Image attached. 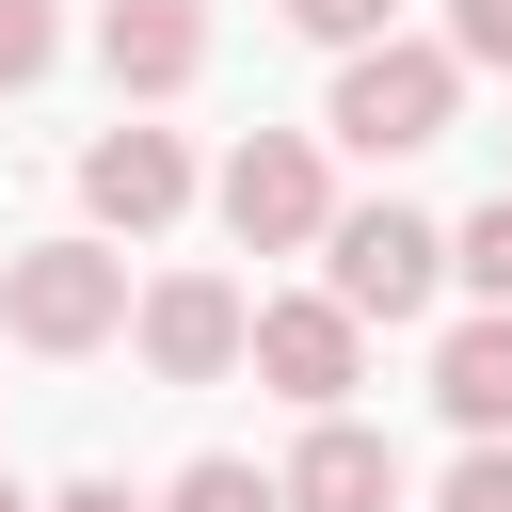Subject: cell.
I'll return each mask as SVG.
<instances>
[{
  "mask_svg": "<svg viewBox=\"0 0 512 512\" xmlns=\"http://www.w3.org/2000/svg\"><path fill=\"white\" fill-rule=\"evenodd\" d=\"M0 336L48 352V368H64V352H112V336H128V256H112L96 224H80V240H16V256H0Z\"/></svg>",
  "mask_w": 512,
  "mask_h": 512,
  "instance_id": "cell-1",
  "label": "cell"
},
{
  "mask_svg": "<svg viewBox=\"0 0 512 512\" xmlns=\"http://www.w3.org/2000/svg\"><path fill=\"white\" fill-rule=\"evenodd\" d=\"M448 112H464V64H448V32H384V48H352L336 64V144L352 160H416V144H448Z\"/></svg>",
  "mask_w": 512,
  "mask_h": 512,
  "instance_id": "cell-2",
  "label": "cell"
},
{
  "mask_svg": "<svg viewBox=\"0 0 512 512\" xmlns=\"http://www.w3.org/2000/svg\"><path fill=\"white\" fill-rule=\"evenodd\" d=\"M208 208H224V240H240V256H320V224H336L320 128H240V144H224V176H208Z\"/></svg>",
  "mask_w": 512,
  "mask_h": 512,
  "instance_id": "cell-3",
  "label": "cell"
},
{
  "mask_svg": "<svg viewBox=\"0 0 512 512\" xmlns=\"http://www.w3.org/2000/svg\"><path fill=\"white\" fill-rule=\"evenodd\" d=\"M320 288H336L352 320H416V304L448 288V224H416V208H336V224H320Z\"/></svg>",
  "mask_w": 512,
  "mask_h": 512,
  "instance_id": "cell-4",
  "label": "cell"
},
{
  "mask_svg": "<svg viewBox=\"0 0 512 512\" xmlns=\"http://www.w3.org/2000/svg\"><path fill=\"white\" fill-rule=\"evenodd\" d=\"M128 336H144L160 384H224V368H256V288H224V272H160V288L128 304Z\"/></svg>",
  "mask_w": 512,
  "mask_h": 512,
  "instance_id": "cell-5",
  "label": "cell"
},
{
  "mask_svg": "<svg viewBox=\"0 0 512 512\" xmlns=\"http://www.w3.org/2000/svg\"><path fill=\"white\" fill-rule=\"evenodd\" d=\"M256 384H272V400H304V416H336V400L368 384V320H352L336 288H288V304H256Z\"/></svg>",
  "mask_w": 512,
  "mask_h": 512,
  "instance_id": "cell-6",
  "label": "cell"
},
{
  "mask_svg": "<svg viewBox=\"0 0 512 512\" xmlns=\"http://www.w3.org/2000/svg\"><path fill=\"white\" fill-rule=\"evenodd\" d=\"M80 208H96V240H160L192 208V144L176 128H96L80 144Z\"/></svg>",
  "mask_w": 512,
  "mask_h": 512,
  "instance_id": "cell-7",
  "label": "cell"
},
{
  "mask_svg": "<svg viewBox=\"0 0 512 512\" xmlns=\"http://www.w3.org/2000/svg\"><path fill=\"white\" fill-rule=\"evenodd\" d=\"M272 496L288 512H400V448L368 416H304V448L272 464Z\"/></svg>",
  "mask_w": 512,
  "mask_h": 512,
  "instance_id": "cell-8",
  "label": "cell"
},
{
  "mask_svg": "<svg viewBox=\"0 0 512 512\" xmlns=\"http://www.w3.org/2000/svg\"><path fill=\"white\" fill-rule=\"evenodd\" d=\"M96 64H112V96H192L208 80V0H96Z\"/></svg>",
  "mask_w": 512,
  "mask_h": 512,
  "instance_id": "cell-9",
  "label": "cell"
},
{
  "mask_svg": "<svg viewBox=\"0 0 512 512\" xmlns=\"http://www.w3.org/2000/svg\"><path fill=\"white\" fill-rule=\"evenodd\" d=\"M432 400H448L464 448H512V304H480V320L432 336Z\"/></svg>",
  "mask_w": 512,
  "mask_h": 512,
  "instance_id": "cell-10",
  "label": "cell"
},
{
  "mask_svg": "<svg viewBox=\"0 0 512 512\" xmlns=\"http://www.w3.org/2000/svg\"><path fill=\"white\" fill-rule=\"evenodd\" d=\"M448 272H464L480 304H512V192H480V208L448 224Z\"/></svg>",
  "mask_w": 512,
  "mask_h": 512,
  "instance_id": "cell-11",
  "label": "cell"
},
{
  "mask_svg": "<svg viewBox=\"0 0 512 512\" xmlns=\"http://www.w3.org/2000/svg\"><path fill=\"white\" fill-rule=\"evenodd\" d=\"M160 512H288V496H272V464L208 448V464H176V496H160Z\"/></svg>",
  "mask_w": 512,
  "mask_h": 512,
  "instance_id": "cell-12",
  "label": "cell"
},
{
  "mask_svg": "<svg viewBox=\"0 0 512 512\" xmlns=\"http://www.w3.org/2000/svg\"><path fill=\"white\" fill-rule=\"evenodd\" d=\"M48 64H64V16L48 0H0V96H32Z\"/></svg>",
  "mask_w": 512,
  "mask_h": 512,
  "instance_id": "cell-13",
  "label": "cell"
},
{
  "mask_svg": "<svg viewBox=\"0 0 512 512\" xmlns=\"http://www.w3.org/2000/svg\"><path fill=\"white\" fill-rule=\"evenodd\" d=\"M288 32L352 64V48H384V32H400V0H288Z\"/></svg>",
  "mask_w": 512,
  "mask_h": 512,
  "instance_id": "cell-14",
  "label": "cell"
},
{
  "mask_svg": "<svg viewBox=\"0 0 512 512\" xmlns=\"http://www.w3.org/2000/svg\"><path fill=\"white\" fill-rule=\"evenodd\" d=\"M448 64H496L512 80V0H448Z\"/></svg>",
  "mask_w": 512,
  "mask_h": 512,
  "instance_id": "cell-15",
  "label": "cell"
},
{
  "mask_svg": "<svg viewBox=\"0 0 512 512\" xmlns=\"http://www.w3.org/2000/svg\"><path fill=\"white\" fill-rule=\"evenodd\" d=\"M432 512H512V448H464V464H448V496H432Z\"/></svg>",
  "mask_w": 512,
  "mask_h": 512,
  "instance_id": "cell-16",
  "label": "cell"
},
{
  "mask_svg": "<svg viewBox=\"0 0 512 512\" xmlns=\"http://www.w3.org/2000/svg\"><path fill=\"white\" fill-rule=\"evenodd\" d=\"M48 512H144V496H128V480H64Z\"/></svg>",
  "mask_w": 512,
  "mask_h": 512,
  "instance_id": "cell-17",
  "label": "cell"
},
{
  "mask_svg": "<svg viewBox=\"0 0 512 512\" xmlns=\"http://www.w3.org/2000/svg\"><path fill=\"white\" fill-rule=\"evenodd\" d=\"M0 512H48V496H16V480H0Z\"/></svg>",
  "mask_w": 512,
  "mask_h": 512,
  "instance_id": "cell-18",
  "label": "cell"
},
{
  "mask_svg": "<svg viewBox=\"0 0 512 512\" xmlns=\"http://www.w3.org/2000/svg\"><path fill=\"white\" fill-rule=\"evenodd\" d=\"M496 192H512V176H496Z\"/></svg>",
  "mask_w": 512,
  "mask_h": 512,
  "instance_id": "cell-19",
  "label": "cell"
}]
</instances>
